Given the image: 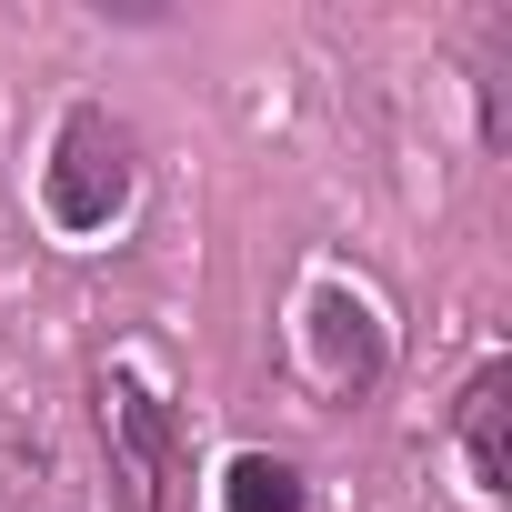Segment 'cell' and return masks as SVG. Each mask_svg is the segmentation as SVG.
I'll list each match as a JSON object with an SVG mask.
<instances>
[{
	"mask_svg": "<svg viewBox=\"0 0 512 512\" xmlns=\"http://www.w3.org/2000/svg\"><path fill=\"white\" fill-rule=\"evenodd\" d=\"M41 191H51V221L61 231H111L121 201H131V131L81 101L61 121V141H51V181Z\"/></svg>",
	"mask_w": 512,
	"mask_h": 512,
	"instance_id": "obj_1",
	"label": "cell"
},
{
	"mask_svg": "<svg viewBox=\"0 0 512 512\" xmlns=\"http://www.w3.org/2000/svg\"><path fill=\"white\" fill-rule=\"evenodd\" d=\"M101 442H111V482L131 492V512H161V482H171V412L151 382L111 372L101 382Z\"/></svg>",
	"mask_w": 512,
	"mask_h": 512,
	"instance_id": "obj_2",
	"label": "cell"
},
{
	"mask_svg": "<svg viewBox=\"0 0 512 512\" xmlns=\"http://www.w3.org/2000/svg\"><path fill=\"white\" fill-rule=\"evenodd\" d=\"M502 392H512L502 362H482L472 392H462V452H472V482H482V492L512 482V402H502Z\"/></svg>",
	"mask_w": 512,
	"mask_h": 512,
	"instance_id": "obj_3",
	"label": "cell"
},
{
	"mask_svg": "<svg viewBox=\"0 0 512 512\" xmlns=\"http://www.w3.org/2000/svg\"><path fill=\"white\" fill-rule=\"evenodd\" d=\"M312 322H322V372H332V382H372V372H382V332H372V312H362L352 292H322Z\"/></svg>",
	"mask_w": 512,
	"mask_h": 512,
	"instance_id": "obj_4",
	"label": "cell"
},
{
	"mask_svg": "<svg viewBox=\"0 0 512 512\" xmlns=\"http://www.w3.org/2000/svg\"><path fill=\"white\" fill-rule=\"evenodd\" d=\"M221 512H302V472L272 462V452H241L221 472Z\"/></svg>",
	"mask_w": 512,
	"mask_h": 512,
	"instance_id": "obj_5",
	"label": "cell"
}]
</instances>
